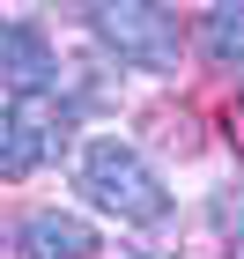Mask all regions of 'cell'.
<instances>
[{"label":"cell","instance_id":"1","mask_svg":"<svg viewBox=\"0 0 244 259\" xmlns=\"http://www.w3.org/2000/svg\"><path fill=\"white\" fill-rule=\"evenodd\" d=\"M74 185H81V200H96L104 215L133 222V230H156V222L170 215V185H163L156 170H148V156L133 148V141H119V134L81 141V156H74Z\"/></svg>","mask_w":244,"mask_h":259},{"label":"cell","instance_id":"2","mask_svg":"<svg viewBox=\"0 0 244 259\" xmlns=\"http://www.w3.org/2000/svg\"><path fill=\"white\" fill-rule=\"evenodd\" d=\"M89 30L119 67H141V74H178L185 60L178 15L163 0H89Z\"/></svg>","mask_w":244,"mask_h":259},{"label":"cell","instance_id":"3","mask_svg":"<svg viewBox=\"0 0 244 259\" xmlns=\"http://www.w3.org/2000/svg\"><path fill=\"white\" fill-rule=\"evenodd\" d=\"M60 148V119L44 111V97H0V178L15 185Z\"/></svg>","mask_w":244,"mask_h":259},{"label":"cell","instance_id":"4","mask_svg":"<svg viewBox=\"0 0 244 259\" xmlns=\"http://www.w3.org/2000/svg\"><path fill=\"white\" fill-rule=\"evenodd\" d=\"M60 52L30 15H0V97H52Z\"/></svg>","mask_w":244,"mask_h":259},{"label":"cell","instance_id":"5","mask_svg":"<svg viewBox=\"0 0 244 259\" xmlns=\"http://www.w3.org/2000/svg\"><path fill=\"white\" fill-rule=\"evenodd\" d=\"M15 244H22V259H96V230L67 207H37Z\"/></svg>","mask_w":244,"mask_h":259},{"label":"cell","instance_id":"6","mask_svg":"<svg viewBox=\"0 0 244 259\" xmlns=\"http://www.w3.org/2000/svg\"><path fill=\"white\" fill-rule=\"evenodd\" d=\"M200 60L215 67V74H237V81H244V0L207 8V22H200Z\"/></svg>","mask_w":244,"mask_h":259},{"label":"cell","instance_id":"7","mask_svg":"<svg viewBox=\"0 0 244 259\" xmlns=\"http://www.w3.org/2000/svg\"><path fill=\"white\" fill-rule=\"evenodd\" d=\"M229 259H244V230H237V237H229Z\"/></svg>","mask_w":244,"mask_h":259},{"label":"cell","instance_id":"8","mask_svg":"<svg viewBox=\"0 0 244 259\" xmlns=\"http://www.w3.org/2000/svg\"><path fill=\"white\" fill-rule=\"evenodd\" d=\"M0 244H8V237H0Z\"/></svg>","mask_w":244,"mask_h":259}]
</instances>
